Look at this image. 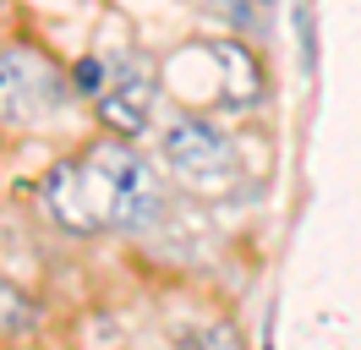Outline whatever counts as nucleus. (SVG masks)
<instances>
[{
	"mask_svg": "<svg viewBox=\"0 0 361 350\" xmlns=\"http://www.w3.org/2000/svg\"><path fill=\"white\" fill-rule=\"evenodd\" d=\"M214 6L241 33H269V22H274V0H214Z\"/></svg>",
	"mask_w": 361,
	"mask_h": 350,
	"instance_id": "nucleus-7",
	"label": "nucleus"
},
{
	"mask_svg": "<svg viewBox=\"0 0 361 350\" xmlns=\"http://www.w3.org/2000/svg\"><path fill=\"white\" fill-rule=\"evenodd\" d=\"M164 159H170V170L186 175V181H208V175L230 170V143L208 126V121L186 115V121H176V126L164 131Z\"/></svg>",
	"mask_w": 361,
	"mask_h": 350,
	"instance_id": "nucleus-4",
	"label": "nucleus"
},
{
	"mask_svg": "<svg viewBox=\"0 0 361 350\" xmlns=\"http://www.w3.org/2000/svg\"><path fill=\"white\" fill-rule=\"evenodd\" d=\"M154 93H159V83H154L148 55H121V61H110V88L99 93V121L115 137H142Z\"/></svg>",
	"mask_w": 361,
	"mask_h": 350,
	"instance_id": "nucleus-3",
	"label": "nucleus"
},
{
	"mask_svg": "<svg viewBox=\"0 0 361 350\" xmlns=\"http://www.w3.org/2000/svg\"><path fill=\"white\" fill-rule=\"evenodd\" d=\"M295 28H301V66L312 71V61H317V44H312V17H307V6H295Z\"/></svg>",
	"mask_w": 361,
	"mask_h": 350,
	"instance_id": "nucleus-9",
	"label": "nucleus"
},
{
	"mask_svg": "<svg viewBox=\"0 0 361 350\" xmlns=\"http://www.w3.org/2000/svg\"><path fill=\"white\" fill-rule=\"evenodd\" d=\"M0 11H6V0H0Z\"/></svg>",
	"mask_w": 361,
	"mask_h": 350,
	"instance_id": "nucleus-10",
	"label": "nucleus"
},
{
	"mask_svg": "<svg viewBox=\"0 0 361 350\" xmlns=\"http://www.w3.org/2000/svg\"><path fill=\"white\" fill-rule=\"evenodd\" d=\"M208 55H214V66H219V99H225L230 109H252L257 99H263V61L252 55V44L214 39Z\"/></svg>",
	"mask_w": 361,
	"mask_h": 350,
	"instance_id": "nucleus-5",
	"label": "nucleus"
},
{
	"mask_svg": "<svg viewBox=\"0 0 361 350\" xmlns=\"http://www.w3.org/2000/svg\"><path fill=\"white\" fill-rule=\"evenodd\" d=\"M71 88H77V93H88V99H99V93L110 88V61H99V55H82V61L71 66Z\"/></svg>",
	"mask_w": 361,
	"mask_h": 350,
	"instance_id": "nucleus-8",
	"label": "nucleus"
},
{
	"mask_svg": "<svg viewBox=\"0 0 361 350\" xmlns=\"http://www.w3.org/2000/svg\"><path fill=\"white\" fill-rule=\"evenodd\" d=\"M44 208L71 236L137 230L159 214V186L148 164L126 148V137H115V143H93L82 159H61L44 175Z\"/></svg>",
	"mask_w": 361,
	"mask_h": 350,
	"instance_id": "nucleus-1",
	"label": "nucleus"
},
{
	"mask_svg": "<svg viewBox=\"0 0 361 350\" xmlns=\"http://www.w3.org/2000/svg\"><path fill=\"white\" fill-rule=\"evenodd\" d=\"M39 328V306L27 301L17 284L0 279V339H27Z\"/></svg>",
	"mask_w": 361,
	"mask_h": 350,
	"instance_id": "nucleus-6",
	"label": "nucleus"
},
{
	"mask_svg": "<svg viewBox=\"0 0 361 350\" xmlns=\"http://www.w3.org/2000/svg\"><path fill=\"white\" fill-rule=\"evenodd\" d=\"M61 104V71L23 44H0V126H27Z\"/></svg>",
	"mask_w": 361,
	"mask_h": 350,
	"instance_id": "nucleus-2",
	"label": "nucleus"
}]
</instances>
